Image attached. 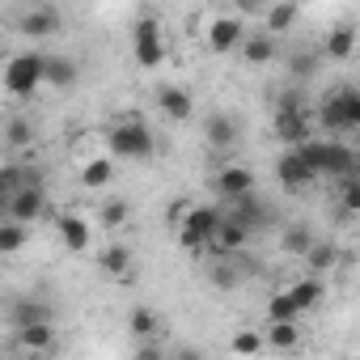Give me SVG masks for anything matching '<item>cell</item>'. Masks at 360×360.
Returning <instances> with one entry per match:
<instances>
[{
    "label": "cell",
    "mask_w": 360,
    "mask_h": 360,
    "mask_svg": "<svg viewBox=\"0 0 360 360\" xmlns=\"http://www.w3.org/2000/svg\"><path fill=\"white\" fill-rule=\"evenodd\" d=\"M153 102H157V110L169 123H191L195 119V102H191V94L183 85H157L153 89Z\"/></svg>",
    "instance_id": "13"
},
{
    "label": "cell",
    "mask_w": 360,
    "mask_h": 360,
    "mask_svg": "<svg viewBox=\"0 0 360 360\" xmlns=\"http://www.w3.org/2000/svg\"><path fill=\"white\" fill-rule=\"evenodd\" d=\"M204 136H208V144H212L217 153H229V148L238 144V123H233L229 115H212V119L204 123Z\"/></svg>",
    "instance_id": "22"
},
{
    "label": "cell",
    "mask_w": 360,
    "mask_h": 360,
    "mask_svg": "<svg viewBox=\"0 0 360 360\" xmlns=\"http://www.w3.org/2000/svg\"><path fill=\"white\" fill-rule=\"evenodd\" d=\"M238 47H242V60H246V64H271V60L280 56L276 34H267V30H263V34H250V39L242 34V43H238Z\"/></svg>",
    "instance_id": "20"
},
{
    "label": "cell",
    "mask_w": 360,
    "mask_h": 360,
    "mask_svg": "<svg viewBox=\"0 0 360 360\" xmlns=\"http://www.w3.org/2000/svg\"><path fill=\"white\" fill-rule=\"evenodd\" d=\"M242 34H246V18H217L212 26H208V51L212 56H229L238 43H242Z\"/></svg>",
    "instance_id": "15"
},
{
    "label": "cell",
    "mask_w": 360,
    "mask_h": 360,
    "mask_svg": "<svg viewBox=\"0 0 360 360\" xmlns=\"http://www.w3.org/2000/svg\"><path fill=\"white\" fill-rule=\"evenodd\" d=\"M110 178H115L110 153H106V157H89L85 169H81V187H85V191H102V187H110Z\"/></svg>",
    "instance_id": "23"
},
{
    "label": "cell",
    "mask_w": 360,
    "mask_h": 360,
    "mask_svg": "<svg viewBox=\"0 0 360 360\" xmlns=\"http://www.w3.org/2000/svg\"><path fill=\"white\" fill-rule=\"evenodd\" d=\"M301 259L309 263L314 276H322V271H330V267L339 263V246H335V242H309V250H305Z\"/></svg>",
    "instance_id": "27"
},
{
    "label": "cell",
    "mask_w": 360,
    "mask_h": 360,
    "mask_svg": "<svg viewBox=\"0 0 360 360\" xmlns=\"http://www.w3.org/2000/svg\"><path fill=\"white\" fill-rule=\"evenodd\" d=\"M131 51H136V64L140 68H157L165 60V39H161V22L153 13H144L131 30Z\"/></svg>",
    "instance_id": "8"
},
{
    "label": "cell",
    "mask_w": 360,
    "mask_h": 360,
    "mask_svg": "<svg viewBox=\"0 0 360 360\" xmlns=\"http://www.w3.org/2000/svg\"><path fill=\"white\" fill-rule=\"evenodd\" d=\"M43 212H47V178H43V169H39L34 161H26V174H22V183H18L13 195H9L5 217L30 225V221H39Z\"/></svg>",
    "instance_id": "3"
},
{
    "label": "cell",
    "mask_w": 360,
    "mask_h": 360,
    "mask_svg": "<svg viewBox=\"0 0 360 360\" xmlns=\"http://www.w3.org/2000/svg\"><path fill=\"white\" fill-rule=\"evenodd\" d=\"M56 233H60L64 250H72V255H85L89 242H94V229H89V221L81 212H60L56 217Z\"/></svg>",
    "instance_id": "14"
},
{
    "label": "cell",
    "mask_w": 360,
    "mask_h": 360,
    "mask_svg": "<svg viewBox=\"0 0 360 360\" xmlns=\"http://www.w3.org/2000/svg\"><path fill=\"white\" fill-rule=\"evenodd\" d=\"M127 326H131V335H136V339H157V330H161V318H157L148 305H136V309L127 314Z\"/></svg>",
    "instance_id": "30"
},
{
    "label": "cell",
    "mask_w": 360,
    "mask_h": 360,
    "mask_svg": "<svg viewBox=\"0 0 360 360\" xmlns=\"http://www.w3.org/2000/svg\"><path fill=\"white\" fill-rule=\"evenodd\" d=\"M18 347L22 352H56V322H39V326H13Z\"/></svg>",
    "instance_id": "19"
},
{
    "label": "cell",
    "mask_w": 360,
    "mask_h": 360,
    "mask_svg": "<svg viewBox=\"0 0 360 360\" xmlns=\"http://www.w3.org/2000/svg\"><path fill=\"white\" fill-rule=\"evenodd\" d=\"M246 191H255V169H246V165H221V174H217V195L229 204V200H238Z\"/></svg>",
    "instance_id": "16"
},
{
    "label": "cell",
    "mask_w": 360,
    "mask_h": 360,
    "mask_svg": "<svg viewBox=\"0 0 360 360\" xmlns=\"http://www.w3.org/2000/svg\"><path fill=\"white\" fill-rule=\"evenodd\" d=\"M276 178H280V187H284V191H305V187L318 183V174L309 169V161L301 157L297 144H284V153L276 157Z\"/></svg>",
    "instance_id": "10"
},
{
    "label": "cell",
    "mask_w": 360,
    "mask_h": 360,
    "mask_svg": "<svg viewBox=\"0 0 360 360\" xmlns=\"http://www.w3.org/2000/svg\"><path fill=\"white\" fill-rule=\"evenodd\" d=\"M301 148V157L309 161V169L318 174V178H343V174H356V148L347 144V140H339V136H326V140H301L297 144Z\"/></svg>",
    "instance_id": "2"
},
{
    "label": "cell",
    "mask_w": 360,
    "mask_h": 360,
    "mask_svg": "<svg viewBox=\"0 0 360 360\" xmlns=\"http://www.w3.org/2000/svg\"><path fill=\"white\" fill-rule=\"evenodd\" d=\"M5 208H9V191H5V183H0V217H5Z\"/></svg>",
    "instance_id": "40"
},
{
    "label": "cell",
    "mask_w": 360,
    "mask_h": 360,
    "mask_svg": "<svg viewBox=\"0 0 360 360\" xmlns=\"http://www.w3.org/2000/svg\"><path fill=\"white\" fill-rule=\"evenodd\" d=\"M5 318L9 326H39V322H56V305L39 292H18L5 301Z\"/></svg>",
    "instance_id": "9"
},
{
    "label": "cell",
    "mask_w": 360,
    "mask_h": 360,
    "mask_svg": "<svg viewBox=\"0 0 360 360\" xmlns=\"http://www.w3.org/2000/svg\"><path fill=\"white\" fill-rule=\"evenodd\" d=\"M309 242H314V233H309L305 225H292V229H284V250H288L292 259H301V255L309 250Z\"/></svg>",
    "instance_id": "34"
},
{
    "label": "cell",
    "mask_w": 360,
    "mask_h": 360,
    "mask_svg": "<svg viewBox=\"0 0 360 360\" xmlns=\"http://www.w3.org/2000/svg\"><path fill=\"white\" fill-rule=\"evenodd\" d=\"M77 77H81V68H77L72 56H43V85H51V89H72Z\"/></svg>",
    "instance_id": "17"
},
{
    "label": "cell",
    "mask_w": 360,
    "mask_h": 360,
    "mask_svg": "<svg viewBox=\"0 0 360 360\" xmlns=\"http://www.w3.org/2000/svg\"><path fill=\"white\" fill-rule=\"evenodd\" d=\"M314 64H318V60H314V56H309V51H297V56H292V60H288V68H292V72H297V77H309V72H314Z\"/></svg>",
    "instance_id": "38"
},
{
    "label": "cell",
    "mask_w": 360,
    "mask_h": 360,
    "mask_svg": "<svg viewBox=\"0 0 360 360\" xmlns=\"http://www.w3.org/2000/svg\"><path fill=\"white\" fill-rule=\"evenodd\" d=\"M322 292H326L322 276H305V280H297V284L288 288V297L297 301V309H301V314H305V309H314V305L322 301Z\"/></svg>",
    "instance_id": "26"
},
{
    "label": "cell",
    "mask_w": 360,
    "mask_h": 360,
    "mask_svg": "<svg viewBox=\"0 0 360 360\" xmlns=\"http://www.w3.org/2000/svg\"><path fill=\"white\" fill-rule=\"evenodd\" d=\"M250 238H255V233H250L238 217H229V212L221 208V221H217V229H212V238H208V246H204V250H212L217 259H221V255H242Z\"/></svg>",
    "instance_id": "11"
},
{
    "label": "cell",
    "mask_w": 360,
    "mask_h": 360,
    "mask_svg": "<svg viewBox=\"0 0 360 360\" xmlns=\"http://www.w3.org/2000/svg\"><path fill=\"white\" fill-rule=\"evenodd\" d=\"M136 356H144V360H161V343H157V339H144V343L136 347Z\"/></svg>",
    "instance_id": "39"
},
{
    "label": "cell",
    "mask_w": 360,
    "mask_h": 360,
    "mask_svg": "<svg viewBox=\"0 0 360 360\" xmlns=\"http://www.w3.org/2000/svg\"><path fill=\"white\" fill-rule=\"evenodd\" d=\"M259 22H267V34H288L292 30V22H297V5L292 0H280V5H267V13L259 18Z\"/></svg>",
    "instance_id": "24"
},
{
    "label": "cell",
    "mask_w": 360,
    "mask_h": 360,
    "mask_svg": "<svg viewBox=\"0 0 360 360\" xmlns=\"http://www.w3.org/2000/svg\"><path fill=\"white\" fill-rule=\"evenodd\" d=\"M106 148H110V157H123V161H153L157 136L148 131V123L140 115H123L106 127Z\"/></svg>",
    "instance_id": "1"
},
{
    "label": "cell",
    "mask_w": 360,
    "mask_h": 360,
    "mask_svg": "<svg viewBox=\"0 0 360 360\" xmlns=\"http://www.w3.org/2000/svg\"><path fill=\"white\" fill-rule=\"evenodd\" d=\"M221 259H225V255H221ZM238 280H242V276H238V271H233V267H229V259H225V263H217V267H212V284H221V288H233V284H238Z\"/></svg>",
    "instance_id": "36"
},
{
    "label": "cell",
    "mask_w": 360,
    "mask_h": 360,
    "mask_svg": "<svg viewBox=\"0 0 360 360\" xmlns=\"http://www.w3.org/2000/svg\"><path fill=\"white\" fill-rule=\"evenodd\" d=\"M229 352H238V356H255V352H263V335H259V330H238L233 343H229Z\"/></svg>",
    "instance_id": "35"
},
{
    "label": "cell",
    "mask_w": 360,
    "mask_h": 360,
    "mask_svg": "<svg viewBox=\"0 0 360 360\" xmlns=\"http://www.w3.org/2000/svg\"><path fill=\"white\" fill-rule=\"evenodd\" d=\"M5 144H9V153H30V144H34V123H30V119H9V123H5Z\"/></svg>",
    "instance_id": "28"
},
{
    "label": "cell",
    "mask_w": 360,
    "mask_h": 360,
    "mask_svg": "<svg viewBox=\"0 0 360 360\" xmlns=\"http://www.w3.org/2000/svg\"><path fill=\"white\" fill-rule=\"evenodd\" d=\"M217 221H221V208H212V204H183L178 217H174L178 242H183L187 250H204L212 229H217Z\"/></svg>",
    "instance_id": "5"
},
{
    "label": "cell",
    "mask_w": 360,
    "mask_h": 360,
    "mask_svg": "<svg viewBox=\"0 0 360 360\" xmlns=\"http://www.w3.org/2000/svg\"><path fill=\"white\" fill-rule=\"evenodd\" d=\"M60 26H64V22H60V13H56V9H30V13L18 22V30H22L26 39H56V34H60Z\"/></svg>",
    "instance_id": "18"
},
{
    "label": "cell",
    "mask_w": 360,
    "mask_h": 360,
    "mask_svg": "<svg viewBox=\"0 0 360 360\" xmlns=\"http://www.w3.org/2000/svg\"><path fill=\"white\" fill-rule=\"evenodd\" d=\"M267 5H271V0H233L238 18H263V13H267Z\"/></svg>",
    "instance_id": "37"
},
{
    "label": "cell",
    "mask_w": 360,
    "mask_h": 360,
    "mask_svg": "<svg viewBox=\"0 0 360 360\" xmlns=\"http://www.w3.org/2000/svg\"><path fill=\"white\" fill-rule=\"evenodd\" d=\"M322 56L326 60H335V64H343V60H352L356 56V26H335L330 34H326V47H322Z\"/></svg>",
    "instance_id": "21"
},
{
    "label": "cell",
    "mask_w": 360,
    "mask_h": 360,
    "mask_svg": "<svg viewBox=\"0 0 360 360\" xmlns=\"http://www.w3.org/2000/svg\"><path fill=\"white\" fill-rule=\"evenodd\" d=\"M263 343H271V347H280V352L297 347V322H267V339H263Z\"/></svg>",
    "instance_id": "33"
},
{
    "label": "cell",
    "mask_w": 360,
    "mask_h": 360,
    "mask_svg": "<svg viewBox=\"0 0 360 360\" xmlns=\"http://www.w3.org/2000/svg\"><path fill=\"white\" fill-rule=\"evenodd\" d=\"M276 136L284 144H301L309 140V115H305V98L301 89H288L280 98V110H276Z\"/></svg>",
    "instance_id": "7"
},
{
    "label": "cell",
    "mask_w": 360,
    "mask_h": 360,
    "mask_svg": "<svg viewBox=\"0 0 360 360\" xmlns=\"http://www.w3.org/2000/svg\"><path fill=\"white\" fill-rule=\"evenodd\" d=\"M127 217H131V204L115 195V200H106V204H102L98 225H102V229H119V225H127Z\"/></svg>",
    "instance_id": "31"
},
{
    "label": "cell",
    "mask_w": 360,
    "mask_h": 360,
    "mask_svg": "<svg viewBox=\"0 0 360 360\" xmlns=\"http://www.w3.org/2000/svg\"><path fill=\"white\" fill-rule=\"evenodd\" d=\"M98 263H102L110 276H127V271H131V250H127V246H106Z\"/></svg>",
    "instance_id": "32"
},
{
    "label": "cell",
    "mask_w": 360,
    "mask_h": 360,
    "mask_svg": "<svg viewBox=\"0 0 360 360\" xmlns=\"http://www.w3.org/2000/svg\"><path fill=\"white\" fill-rule=\"evenodd\" d=\"M318 123L326 127V136H347L360 127V94L352 85H339L322 98L318 106Z\"/></svg>",
    "instance_id": "4"
},
{
    "label": "cell",
    "mask_w": 360,
    "mask_h": 360,
    "mask_svg": "<svg viewBox=\"0 0 360 360\" xmlns=\"http://www.w3.org/2000/svg\"><path fill=\"white\" fill-rule=\"evenodd\" d=\"M225 212H229V217H238L250 233H259V229H267V225L276 221L271 204H267V200H259V191H246V195L229 200V204H225Z\"/></svg>",
    "instance_id": "12"
},
{
    "label": "cell",
    "mask_w": 360,
    "mask_h": 360,
    "mask_svg": "<svg viewBox=\"0 0 360 360\" xmlns=\"http://www.w3.org/2000/svg\"><path fill=\"white\" fill-rule=\"evenodd\" d=\"M5 89L13 98H30L43 89V51H26V56H13L5 64Z\"/></svg>",
    "instance_id": "6"
},
{
    "label": "cell",
    "mask_w": 360,
    "mask_h": 360,
    "mask_svg": "<svg viewBox=\"0 0 360 360\" xmlns=\"http://www.w3.org/2000/svg\"><path fill=\"white\" fill-rule=\"evenodd\" d=\"M297 318H301V309L288 297V288H280V292L267 297V322H297Z\"/></svg>",
    "instance_id": "29"
},
{
    "label": "cell",
    "mask_w": 360,
    "mask_h": 360,
    "mask_svg": "<svg viewBox=\"0 0 360 360\" xmlns=\"http://www.w3.org/2000/svg\"><path fill=\"white\" fill-rule=\"evenodd\" d=\"M30 242V225L13 221V217H0V255H18Z\"/></svg>",
    "instance_id": "25"
}]
</instances>
